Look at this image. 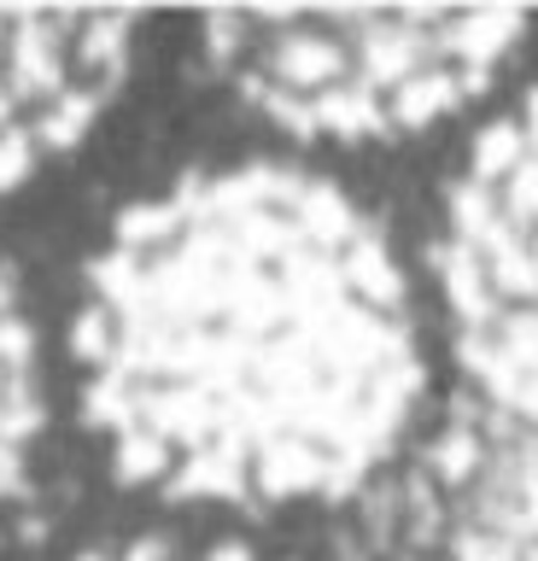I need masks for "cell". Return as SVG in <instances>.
Instances as JSON below:
<instances>
[{
    "label": "cell",
    "instance_id": "cell-6",
    "mask_svg": "<svg viewBox=\"0 0 538 561\" xmlns=\"http://www.w3.org/2000/svg\"><path fill=\"white\" fill-rule=\"evenodd\" d=\"M47 438V368L24 280L0 257V515L30 491Z\"/></svg>",
    "mask_w": 538,
    "mask_h": 561
},
{
    "label": "cell",
    "instance_id": "cell-5",
    "mask_svg": "<svg viewBox=\"0 0 538 561\" xmlns=\"http://www.w3.org/2000/svg\"><path fill=\"white\" fill-rule=\"evenodd\" d=\"M135 12H0V193L59 170L106 129L141 70Z\"/></svg>",
    "mask_w": 538,
    "mask_h": 561
},
{
    "label": "cell",
    "instance_id": "cell-7",
    "mask_svg": "<svg viewBox=\"0 0 538 561\" xmlns=\"http://www.w3.org/2000/svg\"><path fill=\"white\" fill-rule=\"evenodd\" d=\"M65 561H299V556H275L240 538H187V533H129L106 538L89 550L65 556Z\"/></svg>",
    "mask_w": 538,
    "mask_h": 561
},
{
    "label": "cell",
    "instance_id": "cell-4",
    "mask_svg": "<svg viewBox=\"0 0 538 561\" xmlns=\"http://www.w3.org/2000/svg\"><path fill=\"white\" fill-rule=\"evenodd\" d=\"M369 533L375 561H538V427L457 403Z\"/></svg>",
    "mask_w": 538,
    "mask_h": 561
},
{
    "label": "cell",
    "instance_id": "cell-1",
    "mask_svg": "<svg viewBox=\"0 0 538 561\" xmlns=\"http://www.w3.org/2000/svg\"><path fill=\"white\" fill-rule=\"evenodd\" d=\"M77 415L176 508H328L387 480L427 398L392 234L334 175L199 164L129 199L77 275Z\"/></svg>",
    "mask_w": 538,
    "mask_h": 561
},
{
    "label": "cell",
    "instance_id": "cell-2",
    "mask_svg": "<svg viewBox=\"0 0 538 561\" xmlns=\"http://www.w3.org/2000/svg\"><path fill=\"white\" fill-rule=\"evenodd\" d=\"M527 42L520 12H211L199 59L293 140H410L485 100Z\"/></svg>",
    "mask_w": 538,
    "mask_h": 561
},
{
    "label": "cell",
    "instance_id": "cell-3",
    "mask_svg": "<svg viewBox=\"0 0 538 561\" xmlns=\"http://www.w3.org/2000/svg\"><path fill=\"white\" fill-rule=\"evenodd\" d=\"M468 392L538 427V88L474 135L433 234Z\"/></svg>",
    "mask_w": 538,
    "mask_h": 561
}]
</instances>
